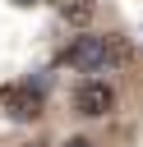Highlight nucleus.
I'll list each match as a JSON object with an SVG mask.
<instances>
[{
	"instance_id": "f257e3e1",
	"label": "nucleus",
	"mask_w": 143,
	"mask_h": 147,
	"mask_svg": "<svg viewBox=\"0 0 143 147\" xmlns=\"http://www.w3.org/2000/svg\"><path fill=\"white\" fill-rule=\"evenodd\" d=\"M111 60H115V41H111V37H78V41L65 51V64H74V69H83V74H101Z\"/></svg>"
},
{
	"instance_id": "39448f33",
	"label": "nucleus",
	"mask_w": 143,
	"mask_h": 147,
	"mask_svg": "<svg viewBox=\"0 0 143 147\" xmlns=\"http://www.w3.org/2000/svg\"><path fill=\"white\" fill-rule=\"evenodd\" d=\"M65 147H92V142H88V138H69Z\"/></svg>"
},
{
	"instance_id": "7ed1b4c3",
	"label": "nucleus",
	"mask_w": 143,
	"mask_h": 147,
	"mask_svg": "<svg viewBox=\"0 0 143 147\" xmlns=\"http://www.w3.org/2000/svg\"><path fill=\"white\" fill-rule=\"evenodd\" d=\"M0 101H5V110H9L14 119H37V115H42V92H37L32 83H23V87H9Z\"/></svg>"
},
{
	"instance_id": "423d86ee",
	"label": "nucleus",
	"mask_w": 143,
	"mask_h": 147,
	"mask_svg": "<svg viewBox=\"0 0 143 147\" xmlns=\"http://www.w3.org/2000/svg\"><path fill=\"white\" fill-rule=\"evenodd\" d=\"M28 147H42V142H28Z\"/></svg>"
},
{
	"instance_id": "f03ea898",
	"label": "nucleus",
	"mask_w": 143,
	"mask_h": 147,
	"mask_svg": "<svg viewBox=\"0 0 143 147\" xmlns=\"http://www.w3.org/2000/svg\"><path fill=\"white\" fill-rule=\"evenodd\" d=\"M111 106H115V92H111L101 78H83V83L74 87V110H78V115H88V119H101Z\"/></svg>"
},
{
	"instance_id": "20e7f679",
	"label": "nucleus",
	"mask_w": 143,
	"mask_h": 147,
	"mask_svg": "<svg viewBox=\"0 0 143 147\" xmlns=\"http://www.w3.org/2000/svg\"><path fill=\"white\" fill-rule=\"evenodd\" d=\"M65 23H88L92 18V0H65Z\"/></svg>"
},
{
	"instance_id": "0eeeda50",
	"label": "nucleus",
	"mask_w": 143,
	"mask_h": 147,
	"mask_svg": "<svg viewBox=\"0 0 143 147\" xmlns=\"http://www.w3.org/2000/svg\"><path fill=\"white\" fill-rule=\"evenodd\" d=\"M23 5H28V0H23Z\"/></svg>"
}]
</instances>
